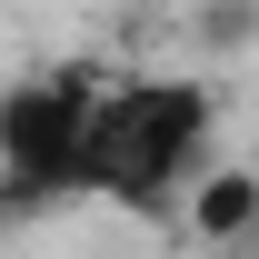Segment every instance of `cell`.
<instances>
[{"label": "cell", "instance_id": "cell-1", "mask_svg": "<svg viewBox=\"0 0 259 259\" xmlns=\"http://www.w3.org/2000/svg\"><path fill=\"white\" fill-rule=\"evenodd\" d=\"M209 120H220L209 80H130V90H100L90 199L169 209V190H180V180H190V160L209 150Z\"/></svg>", "mask_w": 259, "mask_h": 259}, {"label": "cell", "instance_id": "cell-2", "mask_svg": "<svg viewBox=\"0 0 259 259\" xmlns=\"http://www.w3.org/2000/svg\"><path fill=\"white\" fill-rule=\"evenodd\" d=\"M90 130H100V90L70 70L0 90V209L90 199Z\"/></svg>", "mask_w": 259, "mask_h": 259}, {"label": "cell", "instance_id": "cell-3", "mask_svg": "<svg viewBox=\"0 0 259 259\" xmlns=\"http://www.w3.org/2000/svg\"><path fill=\"white\" fill-rule=\"evenodd\" d=\"M190 229L199 239H259V169H209Z\"/></svg>", "mask_w": 259, "mask_h": 259}, {"label": "cell", "instance_id": "cell-4", "mask_svg": "<svg viewBox=\"0 0 259 259\" xmlns=\"http://www.w3.org/2000/svg\"><path fill=\"white\" fill-rule=\"evenodd\" d=\"M259 30V0H209V40H249Z\"/></svg>", "mask_w": 259, "mask_h": 259}]
</instances>
